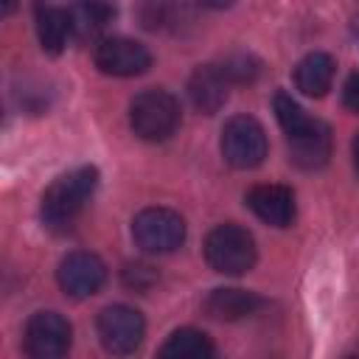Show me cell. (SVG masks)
Masks as SVG:
<instances>
[{
    "label": "cell",
    "instance_id": "obj_18",
    "mask_svg": "<svg viewBox=\"0 0 359 359\" xmlns=\"http://www.w3.org/2000/svg\"><path fill=\"white\" fill-rule=\"evenodd\" d=\"M219 67L230 79V84H244V81H252L258 76V62L252 56H247V53H233Z\"/></svg>",
    "mask_w": 359,
    "mask_h": 359
},
{
    "label": "cell",
    "instance_id": "obj_22",
    "mask_svg": "<svg viewBox=\"0 0 359 359\" xmlns=\"http://www.w3.org/2000/svg\"><path fill=\"white\" fill-rule=\"evenodd\" d=\"M348 359H359V353H351V356H348Z\"/></svg>",
    "mask_w": 359,
    "mask_h": 359
},
{
    "label": "cell",
    "instance_id": "obj_4",
    "mask_svg": "<svg viewBox=\"0 0 359 359\" xmlns=\"http://www.w3.org/2000/svg\"><path fill=\"white\" fill-rule=\"evenodd\" d=\"M205 258L222 275H244L255 264V238L241 224H216L205 238Z\"/></svg>",
    "mask_w": 359,
    "mask_h": 359
},
{
    "label": "cell",
    "instance_id": "obj_17",
    "mask_svg": "<svg viewBox=\"0 0 359 359\" xmlns=\"http://www.w3.org/2000/svg\"><path fill=\"white\" fill-rule=\"evenodd\" d=\"M70 17H73L76 36L87 39V36H95L115 17V8L112 6H101V3H81V6L70 8Z\"/></svg>",
    "mask_w": 359,
    "mask_h": 359
},
{
    "label": "cell",
    "instance_id": "obj_19",
    "mask_svg": "<svg viewBox=\"0 0 359 359\" xmlns=\"http://www.w3.org/2000/svg\"><path fill=\"white\" fill-rule=\"evenodd\" d=\"M154 280H157V272L149 264H126V269H123V283L132 286V289H140L143 292Z\"/></svg>",
    "mask_w": 359,
    "mask_h": 359
},
{
    "label": "cell",
    "instance_id": "obj_21",
    "mask_svg": "<svg viewBox=\"0 0 359 359\" xmlns=\"http://www.w3.org/2000/svg\"><path fill=\"white\" fill-rule=\"evenodd\" d=\"M353 168H356V177H359V135L353 137Z\"/></svg>",
    "mask_w": 359,
    "mask_h": 359
},
{
    "label": "cell",
    "instance_id": "obj_5",
    "mask_svg": "<svg viewBox=\"0 0 359 359\" xmlns=\"http://www.w3.org/2000/svg\"><path fill=\"white\" fill-rule=\"evenodd\" d=\"M132 238L143 252L163 255L185 241V222L171 208H146L132 222Z\"/></svg>",
    "mask_w": 359,
    "mask_h": 359
},
{
    "label": "cell",
    "instance_id": "obj_1",
    "mask_svg": "<svg viewBox=\"0 0 359 359\" xmlns=\"http://www.w3.org/2000/svg\"><path fill=\"white\" fill-rule=\"evenodd\" d=\"M278 123L286 135V146H289V160L306 171L323 168L331 157V129L311 118L289 93H275L272 98Z\"/></svg>",
    "mask_w": 359,
    "mask_h": 359
},
{
    "label": "cell",
    "instance_id": "obj_8",
    "mask_svg": "<svg viewBox=\"0 0 359 359\" xmlns=\"http://www.w3.org/2000/svg\"><path fill=\"white\" fill-rule=\"evenodd\" d=\"M95 331H98L101 345L109 353L129 356L140 348L143 334H146V323H143V314L137 309H132L126 303H115V306H107L98 314Z\"/></svg>",
    "mask_w": 359,
    "mask_h": 359
},
{
    "label": "cell",
    "instance_id": "obj_9",
    "mask_svg": "<svg viewBox=\"0 0 359 359\" xmlns=\"http://www.w3.org/2000/svg\"><path fill=\"white\" fill-rule=\"evenodd\" d=\"M95 65L107 76H140L151 65V53L146 45L129 36H107L95 45Z\"/></svg>",
    "mask_w": 359,
    "mask_h": 359
},
{
    "label": "cell",
    "instance_id": "obj_2",
    "mask_svg": "<svg viewBox=\"0 0 359 359\" xmlns=\"http://www.w3.org/2000/svg\"><path fill=\"white\" fill-rule=\"evenodd\" d=\"M95 188H98V171L93 165H79V168L56 177L45 188L42 205H39V216H42L45 227L67 230L79 219L84 205L93 199Z\"/></svg>",
    "mask_w": 359,
    "mask_h": 359
},
{
    "label": "cell",
    "instance_id": "obj_20",
    "mask_svg": "<svg viewBox=\"0 0 359 359\" xmlns=\"http://www.w3.org/2000/svg\"><path fill=\"white\" fill-rule=\"evenodd\" d=\"M342 101H345V107H348L351 112L359 115V70L348 76V81H345V87H342Z\"/></svg>",
    "mask_w": 359,
    "mask_h": 359
},
{
    "label": "cell",
    "instance_id": "obj_13",
    "mask_svg": "<svg viewBox=\"0 0 359 359\" xmlns=\"http://www.w3.org/2000/svg\"><path fill=\"white\" fill-rule=\"evenodd\" d=\"M34 20H36V36H39V45H42L48 53H62V50L67 48V42L76 36L70 8H59V6H36V8H34Z\"/></svg>",
    "mask_w": 359,
    "mask_h": 359
},
{
    "label": "cell",
    "instance_id": "obj_3",
    "mask_svg": "<svg viewBox=\"0 0 359 359\" xmlns=\"http://www.w3.org/2000/svg\"><path fill=\"white\" fill-rule=\"evenodd\" d=\"M180 101L160 87L137 93L129 104V126L143 140H168L180 126Z\"/></svg>",
    "mask_w": 359,
    "mask_h": 359
},
{
    "label": "cell",
    "instance_id": "obj_12",
    "mask_svg": "<svg viewBox=\"0 0 359 359\" xmlns=\"http://www.w3.org/2000/svg\"><path fill=\"white\" fill-rule=\"evenodd\" d=\"M230 93V79L222 73L219 65H199L188 79V95L194 107L205 115H213L224 107Z\"/></svg>",
    "mask_w": 359,
    "mask_h": 359
},
{
    "label": "cell",
    "instance_id": "obj_7",
    "mask_svg": "<svg viewBox=\"0 0 359 359\" xmlns=\"http://www.w3.org/2000/svg\"><path fill=\"white\" fill-rule=\"evenodd\" d=\"M222 154L233 168H255L266 157V132L252 115H236L222 129Z\"/></svg>",
    "mask_w": 359,
    "mask_h": 359
},
{
    "label": "cell",
    "instance_id": "obj_6",
    "mask_svg": "<svg viewBox=\"0 0 359 359\" xmlns=\"http://www.w3.org/2000/svg\"><path fill=\"white\" fill-rule=\"evenodd\" d=\"M73 328L59 311H36L22 331V348L28 359H67Z\"/></svg>",
    "mask_w": 359,
    "mask_h": 359
},
{
    "label": "cell",
    "instance_id": "obj_10",
    "mask_svg": "<svg viewBox=\"0 0 359 359\" xmlns=\"http://www.w3.org/2000/svg\"><path fill=\"white\" fill-rule=\"evenodd\" d=\"M56 278H59V286L65 289V294H70V297H90V294H95L104 286L107 266H104V261L95 252L76 250V252L62 258V264L56 269Z\"/></svg>",
    "mask_w": 359,
    "mask_h": 359
},
{
    "label": "cell",
    "instance_id": "obj_11",
    "mask_svg": "<svg viewBox=\"0 0 359 359\" xmlns=\"http://www.w3.org/2000/svg\"><path fill=\"white\" fill-rule=\"evenodd\" d=\"M247 208L272 227H289L294 219V194L286 185H255L247 191Z\"/></svg>",
    "mask_w": 359,
    "mask_h": 359
},
{
    "label": "cell",
    "instance_id": "obj_16",
    "mask_svg": "<svg viewBox=\"0 0 359 359\" xmlns=\"http://www.w3.org/2000/svg\"><path fill=\"white\" fill-rule=\"evenodd\" d=\"M157 359H213V342L199 328H177L163 342Z\"/></svg>",
    "mask_w": 359,
    "mask_h": 359
},
{
    "label": "cell",
    "instance_id": "obj_15",
    "mask_svg": "<svg viewBox=\"0 0 359 359\" xmlns=\"http://www.w3.org/2000/svg\"><path fill=\"white\" fill-rule=\"evenodd\" d=\"M202 306L216 320H241V317L255 314L264 306V300L247 289H213Z\"/></svg>",
    "mask_w": 359,
    "mask_h": 359
},
{
    "label": "cell",
    "instance_id": "obj_14",
    "mask_svg": "<svg viewBox=\"0 0 359 359\" xmlns=\"http://www.w3.org/2000/svg\"><path fill=\"white\" fill-rule=\"evenodd\" d=\"M334 70H337V65H334V59L328 53L311 50V53H306L297 62V67H294V84H297V90L303 95L320 98V95H325L331 90Z\"/></svg>",
    "mask_w": 359,
    "mask_h": 359
}]
</instances>
